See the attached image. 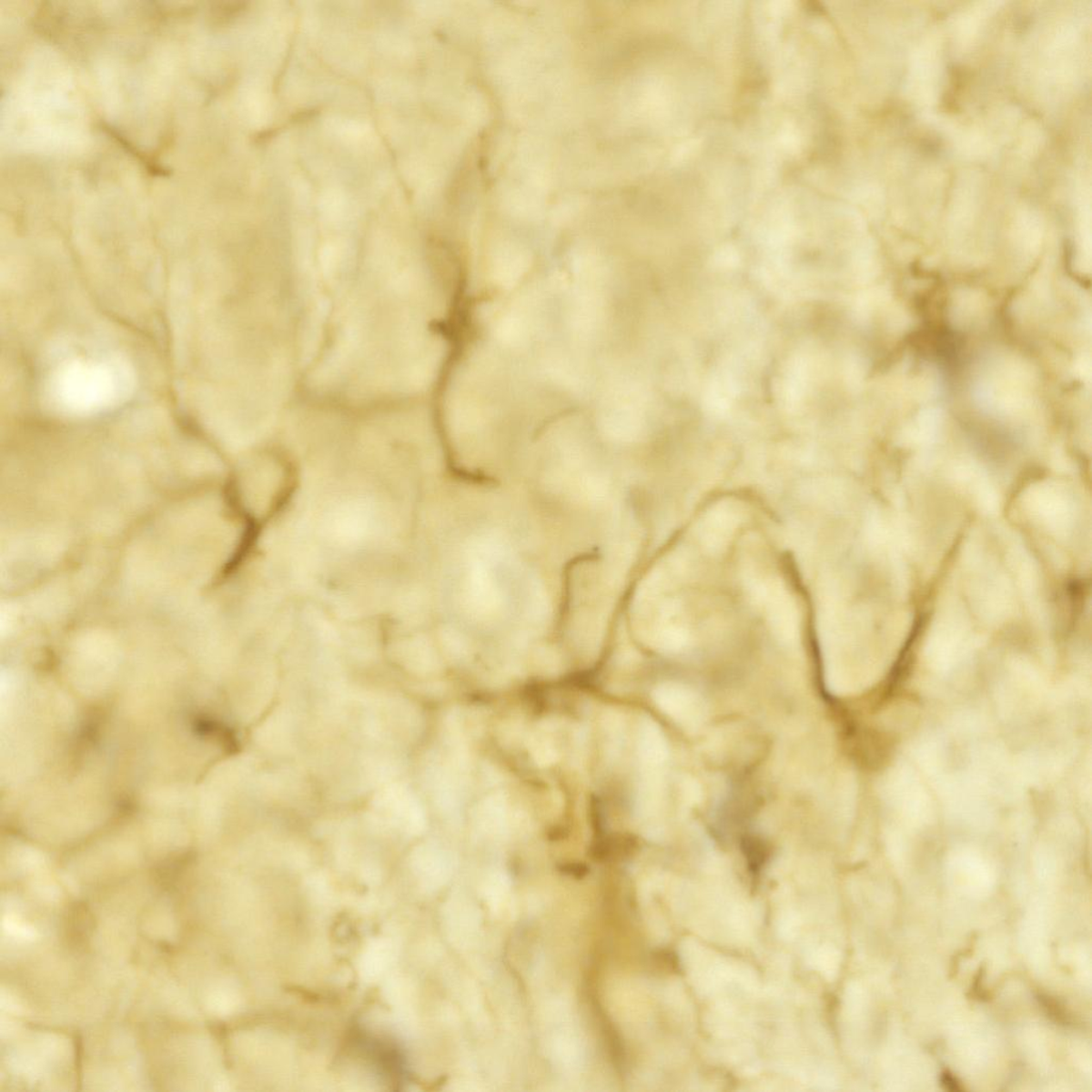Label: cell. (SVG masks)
<instances>
[{
	"mask_svg": "<svg viewBox=\"0 0 1092 1092\" xmlns=\"http://www.w3.org/2000/svg\"><path fill=\"white\" fill-rule=\"evenodd\" d=\"M654 703L662 713L686 730H697L707 716V706L700 694L679 682H662L653 692Z\"/></svg>",
	"mask_w": 1092,
	"mask_h": 1092,
	"instance_id": "obj_1",
	"label": "cell"
},
{
	"mask_svg": "<svg viewBox=\"0 0 1092 1092\" xmlns=\"http://www.w3.org/2000/svg\"><path fill=\"white\" fill-rule=\"evenodd\" d=\"M637 749L643 767L665 768L669 746L665 735L652 719H644L638 730Z\"/></svg>",
	"mask_w": 1092,
	"mask_h": 1092,
	"instance_id": "obj_2",
	"label": "cell"
},
{
	"mask_svg": "<svg viewBox=\"0 0 1092 1092\" xmlns=\"http://www.w3.org/2000/svg\"><path fill=\"white\" fill-rule=\"evenodd\" d=\"M506 818L505 799L500 795L488 797L478 808L477 819L480 828L490 830L504 828Z\"/></svg>",
	"mask_w": 1092,
	"mask_h": 1092,
	"instance_id": "obj_3",
	"label": "cell"
},
{
	"mask_svg": "<svg viewBox=\"0 0 1092 1092\" xmlns=\"http://www.w3.org/2000/svg\"><path fill=\"white\" fill-rule=\"evenodd\" d=\"M942 1084L948 1090H960V1086L957 1079H956L949 1072L943 1073Z\"/></svg>",
	"mask_w": 1092,
	"mask_h": 1092,
	"instance_id": "obj_4",
	"label": "cell"
}]
</instances>
